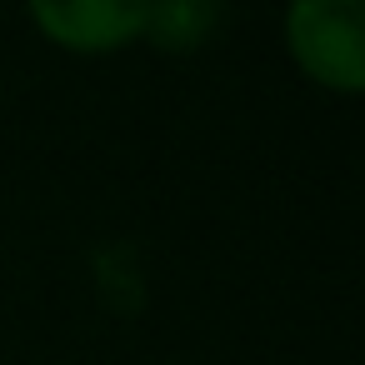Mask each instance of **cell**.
Returning a JSON list of instances; mask_svg holds the SVG:
<instances>
[{
    "instance_id": "obj_3",
    "label": "cell",
    "mask_w": 365,
    "mask_h": 365,
    "mask_svg": "<svg viewBox=\"0 0 365 365\" xmlns=\"http://www.w3.org/2000/svg\"><path fill=\"white\" fill-rule=\"evenodd\" d=\"M230 0H145V36L165 56H190L210 46L225 26Z\"/></svg>"
},
{
    "instance_id": "obj_2",
    "label": "cell",
    "mask_w": 365,
    "mask_h": 365,
    "mask_svg": "<svg viewBox=\"0 0 365 365\" xmlns=\"http://www.w3.org/2000/svg\"><path fill=\"white\" fill-rule=\"evenodd\" d=\"M26 16L71 56H115L145 36V0H26Z\"/></svg>"
},
{
    "instance_id": "obj_1",
    "label": "cell",
    "mask_w": 365,
    "mask_h": 365,
    "mask_svg": "<svg viewBox=\"0 0 365 365\" xmlns=\"http://www.w3.org/2000/svg\"><path fill=\"white\" fill-rule=\"evenodd\" d=\"M285 51L310 86L330 96H360L365 91V0H290Z\"/></svg>"
}]
</instances>
